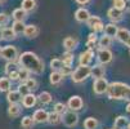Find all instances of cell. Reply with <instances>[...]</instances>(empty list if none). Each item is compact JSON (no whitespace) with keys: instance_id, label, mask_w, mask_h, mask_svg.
Returning a JSON list of instances; mask_svg holds the SVG:
<instances>
[{"instance_id":"cell-10","label":"cell","mask_w":130,"mask_h":129,"mask_svg":"<svg viewBox=\"0 0 130 129\" xmlns=\"http://www.w3.org/2000/svg\"><path fill=\"white\" fill-rule=\"evenodd\" d=\"M107 17H108L112 22L116 23V22H119V21L122 20V10H120V9L112 7V8H109V9H108V12H107Z\"/></svg>"},{"instance_id":"cell-26","label":"cell","mask_w":130,"mask_h":129,"mask_svg":"<svg viewBox=\"0 0 130 129\" xmlns=\"http://www.w3.org/2000/svg\"><path fill=\"white\" fill-rule=\"evenodd\" d=\"M12 87V80L9 78H0V92H9Z\"/></svg>"},{"instance_id":"cell-39","label":"cell","mask_w":130,"mask_h":129,"mask_svg":"<svg viewBox=\"0 0 130 129\" xmlns=\"http://www.w3.org/2000/svg\"><path fill=\"white\" fill-rule=\"evenodd\" d=\"M113 2V7L120 9V10H125L126 9V0H112Z\"/></svg>"},{"instance_id":"cell-46","label":"cell","mask_w":130,"mask_h":129,"mask_svg":"<svg viewBox=\"0 0 130 129\" xmlns=\"http://www.w3.org/2000/svg\"><path fill=\"white\" fill-rule=\"evenodd\" d=\"M75 2L79 3L80 5H85V4H88V3L90 2V0H75Z\"/></svg>"},{"instance_id":"cell-27","label":"cell","mask_w":130,"mask_h":129,"mask_svg":"<svg viewBox=\"0 0 130 129\" xmlns=\"http://www.w3.org/2000/svg\"><path fill=\"white\" fill-rule=\"evenodd\" d=\"M127 118L125 116H117L115 120V128L116 129H125L127 128Z\"/></svg>"},{"instance_id":"cell-6","label":"cell","mask_w":130,"mask_h":129,"mask_svg":"<svg viewBox=\"0 0 130 129\" xmlns=\"http://www.w3.org/2000/svg\"><path fill=\"white\" fill-rule=\"evenodd\" d=\"M108 81L104 79V78H101V79H95L94 83H93V90L94 93L101 96V94H104L107 93V89H108Z\"/></svg>"},{"instance_id":"cell-14","label":"cell","mask_w":130,"mask_h":129,"mask_svg":"<svg viewBox=\"0 0 130 129\" xmlns=\"http://www.w3.org/2000/svg\"><path fill=\"white\" fill-rule=\"evenodd\" d=\"M36 102H38V97L34 96L32 93H28L26 96L22 97V106L26 107V108H31L36 105Z\"/></svg>"},{"instance_id":"cell-8","label":"cell","mask_w":130,"mask_h":129,"mask_svg":"<svg viewBox=\"0 0 130 129\" xmlns=\"http://www.w3.org/2000/svg\"><path fill=\"white\" fill-rule=\"evenodd\" d=\"M97 57H98L99 63H102V65H107V63H109L111 61H112L113 54H112V52H111L108 48H99Z\"/></svg>"},{"instance_id":"cell-37","label":"cell","mask_w":130,"mask_h":129,"mask_svg":"<svg viewBox=\"0 0 130 129\" xmlns=\"http://www.w3.org/2000/svg\"><path fill=\"white\" fill-rule=\"evenodd\" d=\"M25 84L27 85V88H28L30 90H36V89H38V81H36L35 79H32V78H28V79L25 81Z\"/></svg>"},{"instance_id":"cell-23","label":"cell","mask_w":130,"mask_h":129,"mask_svg":"<svg viewBox=\"0 0 130 129\" xmlns=\"http://www.w3.org/2000/svg\"><path fill=\"white\" fill-rule=\"evenodd\" d=\"M21 8L23 10H26L27 13L35 10V8H36V0H22Z\"/></svg>"},{"instance_id":"cell-40","label":"cell","mask_w":130,"mask_h":129,"mask_svg":"<svg viewBox=\"0 0 130 129\" xmlns=\"http://www.w3.org/2000/svg\"><path fill=\"white\" fill-rule=\"evenodd\" d=\"M9 22V16L7 13H0V26H7Z\"/></svg>"},{"instance_id":"cell-51","label":"cell","mask_w":130,"mask_h":129,"mask_svg":"<svg viewBox=\"0 0 130 129\" xmlns=\"http://www.w3.org/2000/svg\"><path fill=\"white\" fill-rule=\"evenodd\" d=\"M0 54H2V48H0Z\"/></svg>"},{"instance_id":"cell-20","label":"cell","mask_w":130,"mask_h":129,"mask_svg":"<svg viewBox=\"0 0 130 129\" xmlns=\"http://www.w3.org/2000/svg\"><path fill=\"white\" fill-rule=\"evenodd\" d=\"M12 17H13L14 21H25L26 17H27V12L23 10L22 8H18V9H14L13 10Z\"/></svg>"},{"instance_id":"cell-7","label":"cell","mask_w":130,"mask_h":129,"mask_svg":"<svg viewBox=\"0 0 130 129\" xmlns=\"http://www.w3.org/2000/svg\"><path fill=\"white\" fill-rule=\"evenodd\" d=\"M86 23H88L89 28H91L94 32H99V31L104 30V25L101 20V17H98V16H90V18L88 20Z\"/></svg>"},{"instance_id":"cell-30","label":"cell","mask_w":130,"mask_h":129,"mask_svg":"<svg viewBox=\"0 0 130 129\" xmlns=\"http://www.w3.org/2000/svg\"><path fill=\"white\" fill-rule=\"evenodd\" d=\"M61 121H62V116H61V114L55 112V111H53V112L49 114L48 123H50L52 125H57V124H59Z\"/></svg>"},{"instance_id":"cell-36","label":"cell","mask_w":130,"mask_h":129,"mask_svg":"<svg viewBox=\"0 0 130 129\" xmlns=\"http://www.w3.org/2000/svg\"><path fill=\"white\" fill-rule=\"evenodd\" d=\"M18 71H20V80H21L22 83H25V81L30 78V74H31V72H30L27 68H25V67H21Z\"/></svg>"},{"instance_id":"cell-48","label":"cell","mask_w":130,"mask_h":129,"mask_svg":"<svg viewBox=\"0 0 130 129\" xmlns=\"http://www.w3.org/2000/svg\"><path fill=\"white\" fill-rule=\"evenodd\" d=\"M0 40H3V30L0 28Z\"/></svg>"},{"instance_id":"cell-5","label":"cell","mask_w":130,"mask_h":129,"mask_svg":"<svg viewBox=\"0 0 130 129\" xmlns=\"http://www.w3.org/2000/svg\"><path fill=\"white\" fill-rule=\"evenodd\" d=\"M62 121H63V124L66 125V126H70V128H72V126H76L77 125V123H79V116H77V114H76V111H66L64 114H63V116H62Z\"/></svg>"},{"instance_id":"cell-44","label":"cell","mask_w":130,"mask_h":129,"mask_svg":"<svg viewBox=\"0 0 130 129\" xmlns=\"http://www.w3.org/2000/svg\"><path fill=\"white\" fill-rule=\"evenodd\" d=\"M59 71H61V74H62L63 76H67V75H70V74H71V66L63 65V67H62Z\"/></svg>"},{"instance_id":"cell-18","label":"cell","mask_w":130,"mask_h":129,"mask_svg":"<svg viewBox=\"0 0 130 129\" xmlns=\"http://www.w3.org/2000/svg\"><path fill=\"white\" fill-rule=\"evenodd\" d=\"M7 99L9 103H18L20 101H22V94L20 93V90H9L7 94Z\"/></svg>"},{"instance_id":"cell-22","label":"cell","mask_w":130,"mask_h":129,"mask_svg":"<svg viewBox=\"0 0 130 129\" xmlns=\"http://www.w3.org/2000/svg\"><path fill=\"white\" fill-rule=\"evenodd\" d=\"M21 106L18 105V103H10L9 108H8V115L10 118H17V116H20L21 114Z\"/></svg>"},{"instance_id":"cell-2","label":"cell","mask_w":130,"mask_h":129,"mask_svg":"<svg viewBox=\"0 0 130 129\" xmlns=\"http://www.w3.org/2000/svg\"><path fill=\"white\" fill-rule=\"evenodd\" d=\"M107 96L111 99H127L130 101V85L125 83H111L107 89Z\"/></svg>"},{"instance_id":"cell-1","label":"cell","mask_w":130,"mask_h":129,"mask_svg":"<svg viewBox=\"0 0 130 129\" xmlns=\"http://www.w3.org/2000/svg\"><path fill=\"white\" fill-rule=\"evenodd\" d=\"M20 65L21 67L27 68L30 72L36 74V75H40L44 72V62L36 56L32 52H25L22 53L20 57Z\"/></svg>"},{"instance_id":"cell-29","label":"cell","mask_w":130,"mask_h":129,"mask_svg":"<svg viewBox=\"0 0 130 129\" xmlns=\"http://www.w3.org/2000/svg\"><path fill=\"white\" fill-rule=\"evenodd\" d=\"M38 99L40 101V103H43V105H48V103L52 102L53 97H52V94L49 93V92H41V93L38 96Z\"/></svg>"},{"instance_id":"cell-17","label":"cell","mask_w":130,"mask_h":129,"mask_svg":"<svg viewBox=\"0 0 130 129\" xmlns=\"http://www.w3.org/2000/svg\"><path fill=\"white\" fill-rule=\"evenodd\" d=\"M104 74H106V68H104V66L102 63L101 65H95L94 67H91V76L94 79L104 78Z\"/></svg>"},{"instance_id":"cell-47","label":"cell","mask_w":130,"mask_h":129,"mask_svg":"<svg viewBox=\"0 0 130 129\" xmlns=\"http://www.w3.org/2000/svg\"><path fill=\"white\" fill-rule=\"evenodd\" d=\"M126 9L130 12V0H127V2H126Z\"/></svg>"},{"instance_id":"cell-34","label":"cell","mask_w":130,"mask_h":129,"mask_svg":"<svg viewBox=\"0 0 130 129\" xmlns=\"http://www.w3.org/2000/svg\"><path fill=\"white\" fill-rule=\"evenodd\" d=\"M62 62H63V65L72 66V63H73V54H72V52H68V50H66V53H63Z\"/></svg>"},{"instance_id":"cell-32","label":"cell","mask_w":130,"mask_h":129,"mask_svg":"<svg viewBox=\"0 0 130 129\" xmlns=\"http://www.w3.org/2000/svg\"><path fill=\"white\" fill-rule=\"evenodd\" d=\"M111 44H112V38H109L107 35H103L98 40V45L101 48H108V47H111Z\"/></svg>"},{"instance_id":"cell-19","label":"cell","mask_w":130,"mask_h":129,"mask_svg":"<svg viewBox=\"0 0 130 129\" xmlns=\"http://www.w3.org/2000/svg\"><path fill=\"white\" fill-rule=\"evenodd\" d=\"M104 35L109 36V38H115V36L117 35V31H119V27L115 25V22H111L108 25L104 26Z\"/></svg>"},{"instance_id":"cell-53","label":"cell","mask_w":130,"mask_h":129,"mask_svg":"<svg viewBox=\"0 0 130 129\" xmlns=\"http://www.w3.org/2000/svg\"><path fill=\"white\" fill-rule=\"evenodd\" d=\"M113 129H116V128H113Z\"/></svg>"},{"instance_id":"cell-21","label":"cell","mask_w":130,"mask_h":129,"mask_svg":"<svg viewBox=\"0 0 130 129\" xmlns=\"http://www.w3.org/2000/svg\"><path fill=\"white\" fill-rule=\"evenodd\" d=\"M63 75L61 74V71H53L50 74V76H49V80H50V84L53 85H58L62 80H63Z\"/></svg>"},{"instance_id":"cell-31","label":"cell","mask_w":130,"mask_h":129,"mask_svg":"<svg viewBox=\"0 0 130 129\" xmlns=\"http://www.w3.org/2000/svg\"><path fill=\"white\" fill-rule=\"evenodd\" d=\"M25 27H26V25L23 23V21H14V23L12 25V28L14 30V32H15L17 35L23 34Z\"/></svg>"},{"instance_id":"cell-49","label":"cell","mask_w":130,"mask_h":129,"mask_svg":"<svg viewBox=\"0 0 130 129\" xmlns=\"http://www.w3.org/2000/svg\"><path fill=\"white\" fill-rule=\"evenodd\" d=\"M126 110H127V112H129V114H130V103H129V105H127V107H126Z\"/></svg>"},{"instance_id":"cell-3","label":"cell","mask_w":130,"mask_h":129,"mask_svg":"<svg viewBox=\"0 0 130 129\" xmlns=\"http://www.w3.org/2000/svg\"><path fill=\"white\" fill-rule=\"evenodd\" d=\"M90 75H91V67L89 65H80L71 74V79L73 83L79 84V83H83L84 80H86Z\"/></svg>"},{"instance_id":"cell-45","label":"cell","mask_w":130,"mask_h":129,"mask_svg":"<svg viewBox=\"0 0 130 129\" xmlns=\"http://www.w3.org/2000/svg\"><path fill=\"white\" fill-rule=\"evenodd\" d=\"M89 40H91V41H98V39H97V35H95V32H91V34L89 35Z\"/></svg>"},{"instance_id":"cell-52","label":"cell","mask_w":130,"mask_h":129,"mask_svg":"<svg viewBox=\"0 0 130 129\" xmlns=\"http://www.w3.org/2000/svg\"><path fill=\"white\" fill-rule=\"evenodd\" d=\"M0 2H4V0H0Z\"/></svg>"},{"instance_id":"cell-9","label":"cell","mask_w":130,"mask_h":129,"mask_svg":"<svg viewBox=\"0 0 130 129\" xmlns=\"http://www.w3.org/2000/svg\"><path fill=\"white\" fill-rule=\"evenodd\" d=\"M67 106L70 110H72V111H79V110L83 108L84 106V102H83V98L80 96H72L68 102H67Z\"/></svg>"},{"instance_id":"cell-16","label":"cell","mask_w":130,"mask_h":129,"mask_svg":"<svg viewBox=\"0 0 130 129\" xmlns=\"http://www.w3.org/2000/svg\"><path fill=\"white\" fill-rule=\"evenodd\" d=\"M93 57H94V53H93L91 49H88L85 52H83L79 57V62L80 65H89L93 61Z\"/></svg>"},{"instance_id":"cell-13","label":"cell","mask_w":130,"mask_h":129,"mask_svg":"<svg viewBox=\"0 0 130 129\" xmlns=\"http://www.w3.org/2000/svg\"><path fill=\"white\" fill-rule=\"evenodd\" d=\"M116 38H117L119 41L130 45V31H129L127 28H119Z\"/></svg>"},{"instance_id":"cell-24","label":"cell","mask_w":130,"mask_h":129,"mask_svg":"<svg viewBox=\"0 0 130 129\" xmlns=\"http://www.w3.org/2000/svg\"><path fill=\"white\" fill-rule=\"evenodd\" d=\"M76 45H77V40L73 39V38H70V36L63 40V47H64V49L68 50V52L73 50V49L76 48Z\"/></svg>"},{"instance_id":"cell-28","label":"cell","mask_w":130,"mask_h":129,"mask_svg":"<svg viewBox=\"0 0 130 129\" xmlns=\"http://www.w3.org/2000/svg\"><path fill=\"white\" fill-rule=\"evenodd\" d=\"M98 125H99V123L95 118H88L84 121V128L85 129H97Z\"/></svg>"},{"instance_id":"cell-12","label":"cell","mask_w":130,"mask_h":129,"mask_svg":"<svg viewBox=\"0 0 130 129\" xmlns=\"http://www.w3.org/2000/svg\"><path fill=\"white\" fill-rule=\"evenodd\" d=\"M39 32H40V30H39L38 26H35V25H26L23 35L26 36V38H28V39H34V38H36V36L39 35Z\"/></svg>"},{"instance_id":"cell-33","label":"cell","mask_w":130,"mask_h":129,"mask_svg":"<svg viewBox=\"0 0 130 129\" xmlns=\"http://www.w3.org/2000/svg\"><path fill=\"white\" fill-rule=\"evenodd\" d=\"M34 123H35V120H34L32 116H25L22 119V121H21V126L23 129H31L32 125H34Z\"/></svg>"},{"instance_id":"cell-41","label":"cell","mask_w":130,"mask_h":129,"mask_svg":"<svg viewBox=\"0 0 130 129\" xmlns=\"http://www.w3.org/2000/svg\"><path fill=\"white\" fill-rule=\"evenodd\" d=\"M18 90H20V93L22 94V97L26 96V94H28V93H31V90L27 88V85H26L25 83H22L20 87H18Z\"/></svg>"},{"instance_id":"cell-15","label":"cell","mask_w":130,"mask_h":129,"mask_svg":"<svg viewBox=\"0 0 130 129\" xmlns=\"http://www.w3.org/2000/svg\"><path fill=\"white\" fill-rule=\"evenodd\" d=\"M32 118H34L35 123H45L49 119V114L45 111V110L40 108V110H36V111L34 112Z\"/></svg>"},{"instance_id":"cell-35","label":"cell","mask_w":130,"mask_h":129,"mask_svg":"<svg viewBox=\"0 0 130 129\" xmlns=\"http://www.w3.org/2000/svg\"><path fill=\"white\" fill-rule=\"evenodd\" d=\"M62 67H63V62H62V60H59V58H54V60L50 61V68H52L53 71H59Z\"/></svg>"},{"instance_id":"cell-50","label":"cell","mask_w":130,"mask_h":129,"mask_svg":"<svg viewBox=\"0 0 130 129\" xmlns=\"http://www.w3.org/2000/svg\"><path fill=\"white\" fill-rule=\"evenodd\" d=\"M126 129H130V123L127 124V128H126Z\"/></svg>"},{"instance_id":"cell-42","label":"cell","mask_w":130,"mask_h":129,"mask_svg":"<svg viewBox=\"0 0 130 129\" xmlns=\"http://www.w3.org/2000/svg\"><path fill=\"white\" fill-rule=\"evenodd\" d=\"M8 75H9V79H10L12 81H17V80H20V71H18V70H14V71L9 72Z\"/></svg>"},{"instance_id":"cell-38","label":"cell","mask_w":130,"mask_h":129,"mask_svg":"<svg viewBox=\"0 0 130 129\" xmlns=\"http://www.w3.org/2000/svg\"><path fill=\"white\" fill-rule=\"evenodd\" d=\"M66 105L64 103H62V102H58V103H55L54 105V111L55 112H58V114H61V115H63L64 112H66Z\"/></svg>"},{"instance_id":"cell-25","label":"cell","mask_w":130,"mask_h":129,"mask_svg":"<svg viewBox=\"0 0 130 129\" xmlns=\"http://www.w3.org/2000/svg\"><path fill=\"white\" fill-rule=\"evenodd\" d=\"M15 36H17V34L14 32V30L12 28V27H5V28H3V40H13V39H15Z\"/></svg>"},{"instance_id":"cell-4","label":"cell","mask_w":130,"mask_h":129,"mask_svg":"<svg viewBox=\"0 0 130 129\" xmlns=\"http://www.w3.org/2000/svg\"><path fill=\"white\" fill-rule=\"evenodd\" d=\"M2 58L7 60L8 62H15V60L18 58V49L13 45H7L2 49Z\"/></svg>"},{"instance_id":"cell-43","label":"cell","mask_w":130,"mask_h":129,"mask_svg":"<svg viewBox=\"0 0 130 129\" xmlns=\"http://www.w3.org/2000/svg\"><path fill=\"white\" fill-rule=\"evenodd\" d=\"M14 70H17L15 62H8V63L5 65V72H7V74H9V72H12V71H14Z\"/></svg>"},{"instance_id":"cell-11","label":"cell","mask_w":130,"mask_h":129,"mask_svg":"<svg viewBox=\"0 0 130 129\" xmlns=\"http://www.w3.org/2000/svg\"><path fill=\"white\" fill-rule=\"evenodd\" d=\"M89 18H90V13H89V10L85 9V8H79V9L75 12V20H76L77 22H81V23L88 22Z\"/></svg>"}]
</instances>
